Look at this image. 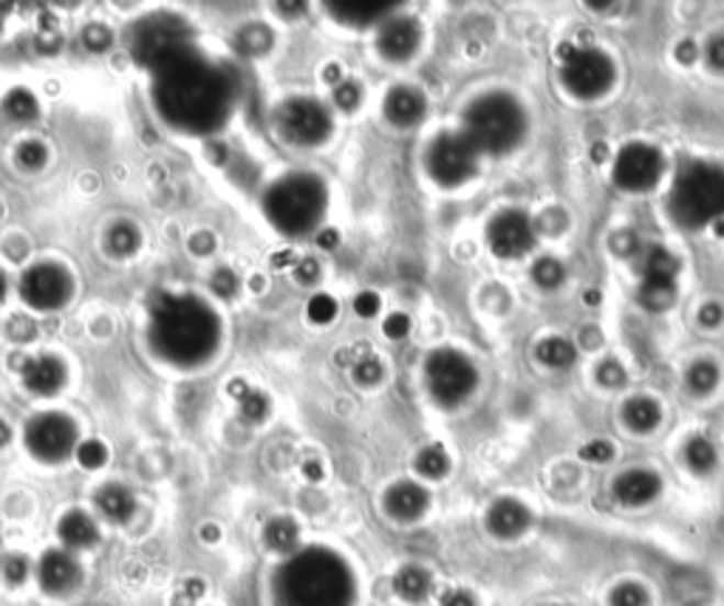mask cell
I'll list each match as a JSON object with an SVG mask.
<instances>
[{"label":"cell","instance_id":"48","mask_svg":"<svg viewBox=\"0 0 724 606\" xmlns=\"http://www.w3.org/2000/svg\"><path fill=\"white\" fill-rule=\"evenodd\" d=\"M704 60H708L711 68H716V71H724V34H716V37L708 41V46H704Z\"/></svg>","mask_w":724,"mask_h":606},{"label":"cell","instance_id":"52","mask_svg":"<svg viewBox=\"0 0 724 606\" xmlns=\"http://www.w3.org/2000/svg\"><path fill=\"white\" fill-rule=\"evenodd\" d=\"M408 329H411V320H408L405 315H391V318L386 320V334H388V338H393V340L405 338Z\"/></svg>","mask_w":724,"mask_h":606},{"label":"cell","instance_id":"45","mask_svg":"<svg viewBox=\"0 0 724 606\" xmlns=\"http://www.w3.org/2000/svg\"><path fill=\"white\" fill-rule=\"evenodd\" d=\"M334 102H337L343 111H354L359 106V86L354 80H343L334 88Z\"/></svg>","mask_w":724,"mask_h":606},{"label":"cell","instance_id":"50","mask_svg":"<svg viewBox=\"0 0 724 606\" xmlns=\"http://www.w3.org/2000/svg\"><path fill=\"white\" fill-rule=\"evenodd\" d=\"M294 278L309 287V284H314V280L320 278V264L314 258H303L298 264V269H294Z\"/></svg>","mask_w":724,"mask_h":606},{"label":"cell","instance_id":"9","mask_svg":"<svg viewBox=\"0 0 724 606\" xmlns=\"http://www.w3.org/2000/svg\"><path fill=\"white\" fill-rule=\"evenodd\" d=\"M431 179L442 187H459L479 174V154L461 136V131H447L431 142L425 156Z\"/></svg>","mask_w":724,"mask_h":606},{"label":"cell","instance_id":"57","mask_svg":"<svg viewBox=\"0 0 724 606\" xmlns=\"http://www.w3.org/2000/svg\"><path fill=\"white\" fill-rule=\"evenodd\" d=\"M634 247H637V239H634L632 233H620L617 239H614V250H617V253H632Z\"/></svg>","mask_w":724,"mask_h":606},{"label":"cell","instance_id":"27","mask_svg":"<svg viewBox=\"0 0 724 606\" xmlns=\"http://www.w3.org/2000/svg\"><path fill=\"white\" fill-rule=\"evenodd\" d=\"M623 420L632 431L648 433L662 420V408H659V403L654 400V397H632V400L623 406Z\"/></svg>","mask_w":724,"mask_h":606},{"label":"cell","instance_id":"20","mask_svg":"<svg viewBox=\"0 0 724 606\" xmlns=\"http://www.w3.org/2000/svg\"><path fill=\"white\" fill-rule=\"evenodd\" d=\"M397 3H382V0H339V3H328L326 12L346 26L368 29L374 23H386L397 14Z\"/></svg>","mask_w":724,"mask_h":606},{"label":"cell","instance_id":"4","mask_svg":"<svg viewBox=\"0 0 724 606\" xmlns=\"http://www.w3.org/2000/svg\"><path fill=\"white\" fill-rule=\"evenodd\" d=\"M328 207L326 181L314 174H286L266 187L264 213L278 233L300 239L318 230Z\"/></svg>","mask_w":724,"mask_h":606},{"label":"cell","instance_id":"2","mask_svg":"<svg viewBox=\"0 0 724 606\" xmlns=\"http://www.w3.org/2000/svg\"><path fill=\"white\" fill-rule=\"evenodd\" d=\"M221 318L204 298L161 293L151 307V349L179 368H196L221 346Z\"/></svg>","mask_w":724,"mask_h":606},{"label":"cell","instance_id":"25","mask_svg":"<svg viewBox=\"0 0 724 606\" xmlns=\"http://www.w3.org/2000/svg\"><path fill=\"white\" fill-rule=\"evenodd\" d=\"M57 533H60V541L68 553L71 550H91L100 541V527L82 510H71V514L63 516L60 525H57Z\"/></svg>","mask_w":724,"mask_h":606},{"label":"cell","instance_id":"24","mask_svg":"<svg viewBox=\"0 0 724 606\" xmlns=\"http://www.w3.org/2000/svg\"><path fill=\"white\" fill-rule=\"evenodd\" d=\"M532 516L519 499H501L490 507V514H487V525L499 539H515L530 527Z\"/></svg>","mask_w":724,"mask_h":606},{"label":"cell","instance_id":"33","mask_svg":"<svg viewBox=\"0 0 724 606\" xmlns=\"http://www.w3.org/2000/svg\"><path fill=\"white\" fill-rule=\"evenodd\" d=\"M447 467H450V460H447V453L442 451L439 445H427L419 451L416 471L422 473V476H427V480H442Z\"/></svg>","mask_w":724,"mask_h":606},{"label":"cell","instance_id":"54","mask_svg":"<svg viewBox=\"0 0 724 606\" xmlns=\"http://www.w3.org/2000/svg\"><path fill=\"white\" fill-rule=\"evenodd\" d=\"M213 235L210 233H196L193 239H190V250H193L196 255H207V253H213Z\"/></svg>","mask_w":724,"mask_h":606},{"label":"cell","instance_id":"18","mask_svg":"<svg viewBox=\"0 0 724 606\" xmlns=\"http://www.w3.org/2000/svg\"><path fill=\"white\" fill-rule=\"evenodd\" d=\"M37 575H41V586L52 595H66L71 590H77L82 579L80 561L74 559L68 550H48L41 559L37 566Z\"/></svg>","mask_w":724,"mask_h":606},{"label":"cell","instance_id":"32","mask_svg":"<svg viewBox=\"0 0 724 606\" xmlns=\"http://www.w3.org/2000/svg\"><path fill=\"white\" fill-rule=\"evenodd\" d=\"M684 460H688V465L697 473H708L716 465V448H713L711 440H704V437H693V440H688V445H684Z\"/></svg>","mask_w":724,"mask_h":606},{"label":"cell","instance_id":"26","mask_svg":"<svg viewBox=\"0 0 724 606\" xmlns=\"http://www.w3.org/2000/svg\"><path fill=\"white\" fill-rule=\"evenodd\" d=\"M97 507H100V514L105 516L108 521H113V525H125V521L133 516V510H136V499H133V494L127 487L105 485L100 494H97Z\"/></svg>","mask_w":724,"mask_h":606},{"label":"cell","instance_id":"61","mask_svg":"<svg viewBox=\"0 0 724 606\" xmlns=\"http://www.w3.org/2000/svg\"><path fill=\"white\" fill-rule=\"evenodd\" d=\"M7 298V278H3V275H0V300Z\"/></svg>","mask_w":724,"mask_h":606},{"label":"cell","instance_id":"8","mask_svg":"<svg viewBox=\"0 0 724 606\" xmlns=\"http://www.w3.org/2000/svg\"><path fill=\"white\" fill-rule=\"evenodd\" d=\"M425 383L439 406H459L479 386V368L459 349H436L425 363Z\"/></svg>","mask_w":724,"mask_h":606},{"label":"cell","instance_id":"36","mask_svg":"<svg viewBox=\"0 0 724 606\" xmlns=\"http://www.w3.org/2000/svg\"><path fill=\"white\" fill-rule=\"evenodd\" d=\"M136 247H140V233L131 224H116L108 233V250L113 255H131L136 253Z\"/></svg>","mask_w":724,"mask_h":606},{"label":"cell","instance_id":"49","mask_svg":"<svg viewBox=\"0 0 724 606\" xmlns=\"http://www.w3.org/2000/svg\"><path fill=\"white\" fill-rule=\"evenodd\" d=\"M612 442L605 440H594L583 448V460L589 462H609L612 460Z\"/></svg>","mask_w":724,"mask_h":606},{"label":"cell","instance_id":"35","mask_svg":"<svg viewBox=\"0 0 724 606\" xmlns=\"http://www.w3.org/2000/svg\"><path fill=\"white\" fill-rule=\"evenodd\" d=\"M532 278H535V284L544 289H558L560 284H564L566 273H564V264L555 258H541L535 267H532Z\"/></svg>","mask_w":724,"mask_h":606},{"label":"cell","instance_id":"3","mask_svg":"<svg viewBox=\"0 0 724 606\" xmlns=\"http://www.w3.org/2000/svg\"><path fill=\"white\" fill-rule=\"evenodd\" d=\"M278 606H354V575L326 547H307L275 573Z\"/></svg>","mask_w":724,"mask_h":606},{"label":"cell","instance_id":"56","mask_svg":"<svg viewBox=\"0 0 724 606\" xmlns=\"http://www.w3.org/2000/svg\"><path fill=\"white\" fill-rule=\"evenodd\" d=\"M12 329H14V332H12L14 340H32L34 338V327H32V323H29V320L18 318L12 323Z\"/></svg>","mask_w":724,"mask_h":606},{"label":"cell","instance_id":"21","mask_svg":"<svg viewBox=\"0 0 724 606\" xmlns=\"http://www.w3.org/2000/svg\"><path fill=\"white\" fill-rule=\"evenodd\" d=\"M659 491H662V482L654 471H645V467H637V471H625L623 476H617L614 482V496L617 502L628 507H639L648 505L651 499H657Z\"/></svg>","mask_w":724,"mask_h":606},{"label":"cell","instance_id":"44","mask_svg":"<svg viewBox=\"0 0 724 606\" xmlns=\"http://www.w3.org/2000/svg\"><path fill=\"white\" fill-rule=\"evenodd\" d=\"M354 377H357L363 386L379 383V377H382V366H379V360L377 357H359L357 366H354Z\"/></svg>","mask_w":724,"mask_h":606},{"label":"cell","instance_id":"60","mask_svg":"<svg viewBox=\"0 0 724 606\" xmlns=\"http://www.w3.org/2000/svg\"><path fill=\"white\" fill-rule=\"evenodd\" d=\"M320 244H323V247H334V244H337V241H334V233L320 235Z\"/></svg>","mask_w":724,"mask_h":606},{"label":"cell","instance_id":"10","mask_svg":"<svg viewBox=\"0 0 724 606\" xmlns=\"http://www.w3.org/2000/svg\"><path fill=\"white\" fill-rule=\"evenodd\" d=\"M564 88L578 97V100H598L617 80V68L612 57L600 48H575L566 54L564 68H560Z\"/></svg>","mask_w":724,"mask_h":606},{"label":"cell","instance_id":"58","mask_svg":"<svg viewBox=\"0 0 724 606\" xmlns=\"http://www.w3.org/2000/svg\"><path fill=\"white\" fill-rule=\"evenodd\" d=\"M719 320H722V307H719V304H708L702 312V323L711 327V323H719Z\"/></svg>","mask_w":724,"mask_h":606},{"label":"cell","instance_id":"13","mask_svg":"<svg viewBox=\"0 0 724 606\" xmlns=\"http://www.w3.org/2000/svg\"><path fill=\"white\" fill-rule=\"evenodd\" d=\"M26 445L37 460L48 465L66 462L77 448V426L60 411L37 414L26 426Z\"/></svg>","mask_w":724,"mask_h":606},{"label":"cell","instance_id":"6","mask_svg":"<svg viewBox=\"0 0 724 606\" xmlns=\"http://www.w3.org/2000/svg\"><path fill=\"white\" fill-rule=\"evenodd\" d=\"M668 213L684 230H704L724 219V165L691 159L679 167L668 194Z\"/></svg>","mask_w":724,"mask_h":606},{"label":"cell","instance_id":"11","mask_svg":"<svg viewBox=\"0 0 724 606\" xmlns=\"http://www.w3.org/2000/svg\"><path fill=\"white\" fill-rule=\"evenodd\" d=\"M332 111L314 97H292L280 102L278 131L298 147H318L332 136Z\"/></svg>","mask_w":724,"mask_h":606},{"label":"cell","instance_id":"53","mask_svg":"<svg viewBox=\"0 0 724 606\" xmlns=\"http://www.w3.org/2000/svg\"><path fill=\"white\" fill-rule=\"evenodd\" d=\"M598 377L605 383V386H617V383L625 381V372L617 366V363H605V366H600Z\"/></svg>","mask_w":724,"mask_h":606},{"label":"cell","instance_id":"59","mask_svg":"<svg viewBox=\"0 0 724 606\" xmlns=\"http://www.w3.org/2000/svg\"><path fill=\"white\" fill-rule=\"evenodd\" d=\"M9 440H12V428H9V426H7V422L0 420V448L7 445V442H9Z\"/></svg>","mask_w":724,"mask_h":606},{"label":"cell","instance_id":"40","mask_svg":"<svg viewBox=\"0 0 724 606\" xmlns=\"http://www.w3.org/2000/svg\"><path fill=\"white\" fill-rule=\"evenodd\" d=\"M612 606H648V593L639 584H620L612 593Z\"/></svg>","mask_w":724,"mask_h":606},{"label":"cell","instance_id":"41","mask_svg":"<svg viewBox=\"0 0 724 606\" xmlns=\"http://www.w3.org/2000/svg\"><path fill=\"white\" fill-rule=\"evenodd\" d=\"M266 411H269V403H266L264 394L246 392L244 397H241V414H244V420L260 422L266 417Z\"/></svg>","mask_w":724,"mask_h":606},{"label":"cell","instance_id":"5","mask_svg":"<svg viewBox=\"0 0 724 606\" xmlns=\"http://www.w3.org/2000/svg\"><path fill=\"white\" fill-rule=\"evenodd\" d=\"M526 111L512 93L490 91L481 93L467 106L461 136L476 147V154L501 156L510 154L526 136Z\"/></svg>","mask_w":724,"mask_h":606},{"label":"cell","instance_id":"14","mask_svg":"<svg viewBox=\"0 0 724 606\" xmlns=\"http://www.w3.org/2000/svg\"><path fill=\"white\" fill-rule=\"evenodd\" d=\"M21 298L32 309L41 312H54L71 298V275L60 264H34L21 278Z\"/></svg>","mask_w":724,"mask_h":606},{"label":"cell","instance_id":"22","mask_svg":"<svg viewBox=\"0 0 724 606\" xmlns=\"http://www.w3.org/2000/svg\"><path fill=\"white\" fill-rule=\"evenodd\" d=\"M425 97L416 91V88H391L386 97V117L391 125L397 128H411L416 122H422L425 117Z\"/></svg>","mask_w":724,"mask_h":606},{"label":"cell","instance_id":"34","mask_svg":"<svg viewBox=\"0 0 724 606\" xmlns=\"http://www.w3.org/2000/svg\"><path fill=\"white\" fill-rule=\"evenodd\" d=\"M719 383V368L713 366V363H693L691 368H688V388H691L693 394H708L713 392Z\"/></svg>","mask_w":724,"mask_h":606},{"label":"cell","instance_id":"12","mask_svg":"<svg viewBox=\"0 0 724 606\" xmlns=\"http://www.w3.org/2000/svg\"><path fill=\"white\" fill-rule=\"evenodd\" d=\"M665 174V156L657 145L648 142H628L614 156L612 179L625 194H648L659 185Z\"/></svg>","mask_w":724,"mask_h":606},{"label":"cell","instance_id":"62","mask_svg":"<svg viewBox=\"0 0 724 606\" xmlns=\"http://www.w3.org/2000/svg\"><path fill=\"white\" fill-rule=\"evenodd\" d=\"M7 9L9 7H0V29H3V18H7V14H3V12H7Z\"/></svg>","mask_w":724,"mask_h":606},{"label":"cell","instance_id":"42","mask_svg":"<svg viewBox=\"0 0 724 606\" xmlns=\"http://www.w3.org/2000/svg\"><path fill=\"white\" fill-rule=\"evenodd\" d=\"M334 315H337V300L332 295H314L309 300V318L314 323H328V320H334Z\"/></svg>","mask_w":724,"mask_h":606},{"label":"cell","instance_id":"46","mask_svg":"<svg viewBox=\"0 0 724 606\" xmlns=\"http://www.w3.org/2000/svg\"><path fill=\"white\" fill-rule=\"evenodd\" d=\"M3 575H7L9 584H23L29 575V561L23 555H9L3 561Z\"/></svg>","mask_w":724,"mask_h":606},{"label":"cell","instance_id":"38","mask_svg":"<svg viewBox=\"0 0 724 606\" xmlns=\"http://www.w3.org/2000/svg\"><path fill=\"white\" fill-rule=\"evenodd\" d=\"M77 460H80V465L88 467V471H97V467L105 465L108 451L102 442L88 440V442H80V445H77Z\"/></svg>","mask_w":724,"mask_h":606},{"label":"cell","instance_id":"43","mask_svg":"<svg viewBox=\"0 0 724 606\" xmlns=\"http://www.w3.org/2000/svg\"><path fill=\"white\" fill-rule=\"evenodd\" d=\"M82 43H86L91 52H105V48L113 43V34H111V29L100 26V23H91V26L82 32Z\"/></svg>","mask_w":724,"mask_h":606},{"label":"cell","instance_id":"23","mask_svg":"<svg viewBox=\"0 0 724 606\" xmlns=\"http://www.w3.org/2000/svg\"><path fill=\"white\" fill-rule=\"evenodd\" d=\"M427 491L416 482H399L386 494L388 514L399 521H413L427 510Z\"/></svg>","mask_w":724,"mask_h":606},{"label":"cell","instance_id":"19","mask_svg":"<svg viewBox=\"0 0 724 606\" xmlns=\"http://www.w3.org/2000/svg\"><path fill=\"white\" fill-rule=\"evenodd\" d=\"M23 383L29 392L41 394V397H52L66 386L68 368L60 357L54 354H41V357H29L21 368Z\"/></svg>","mask_w":724,"mask_h":606},{"label":"cell","instance_id":"47","mask_svg":"<svg viewBox=\"0 0 724 606\" xmlns=\"http://www.w3.org/2000/svg\"><path fill=\"white\" fill-rule=\"evenodd\" d=\"M213 289L221 295V298H233L238 293V278H235L233 269H219L213 275Z\"/></svg>","mask_w":724,"mask_h":606},{"label":"cell","instance_id":"29","mask_svg":"<svg viewBox=\"0 0 724 606\" xmlns=\"http://www.w3.org/2000/svg\"><path fill=\"white\" fill-rule=\"evenodd\" d=\"M300 530L292 519H272L264 530V541L275 553H292L298 547Z\"/></svg>","mask_w":724,"mask_h":606},{"label":"cell","instance_id":"7","mask_svg":"<svg viewBox=\"0 0 724 606\" xmlns=\"http://www.w3.org/2000/svg\"><path fill=\"white\" fill-rule=\"evenodd\" d=\"M185 48H193V32L179 14L156 12L142 18L131 29V52L136 63L145 68H159L161 63L176 57Z\"/></svg>","mask_w":724,"mask_h":606},{"label":"cell","instance_id":"15","mask_svg":"<svg viewBox=\"0 0 724 606\" xmlns=\"http://www.w3.org/2000/svg\"><path fill=\"white\" fill-rule=\"evenodd\" d=\"M487 244L499 258H521L535 247V227L524 210H501L487 227Z\"/></svg>","mask_w":724,"mask_h":606},{"label":"cell","instance_id":"17","mask_svg":"<svg viewBox=\"0 0 724 606\" xmlns=\"http://www.w3.org/2000/svg\"><path fill=\"white\" fill-rule=\"evenodd\" d=\"M422 26L408 14H393L377 34V52L391 63H408L419 52Z\"/></svg>","mask_w":724,"mask_h":606},{"label":"cell","instance_id":"16","mask_svg":"<svg viewBox=\"0 0 724 606\" xmlns=\"http://www.w3.org/2000/svg\"><path fill=\"white\" fill-rule=\"evenodd\" d=\"M679 264L668 250L651 247L643 261V300L651 309H665L677 293Z\"/></svg>","mask_w":724,"mask_h":606},{"label":"cell","instance_id":"55","mask_svg":"<svg viewBox=\"0 0 724 606\" xmlns=\"http://www.w3.org/2000/svg\"><path fill=\"white\" fill-rule=\"evenodd\" d=\"M442 606H476V601H472V595L465 593V590H453V593H447L445 598H442Z\"/></svg>","mask_w":724,"mask_h":606},{"label":"cell","instance_id":"31","mask_svg":"<svg viewBox=\"0 0 724 606\" xmlns=\"http://www.w3.org/2000/svg\"><path fill=\"white\" fill-rule=\"evenodd\" d=\"M575 346H571L566 338H546L538 346L541 363H546L549 368H566L575 363Z\"/></svg>","mask_w":724,"mask_h":606},{"label":"cell","instance_id":"30","mask_svg":"<svg viewBox=\"0 0 724 606\" xmlns=\"http://www.w3.org/2000/svg\"><path fill=\"white\" fill-rule=\"evenodd\" d=\"M3 111H7L9 120L14 122H32L37 120L41 106H37L32 91H26V88H14V91L7 93V100H3Z\"/></svg>","mask_w":724,"mask_h":606},{"label":"cell","instance_id":"1","mask_svg":"<svg viewBox=\"0 0 724 606\" xmlns=\"http://www.w3.org/2000/svg\"><path fill=\"white\" fill-rule=\"evenodd\" d=\"M151 97L167 125L204 136L230 122L238 100V82L224 66L196 48H185L154 68Z\"/></svg>","mask_w":724,"mask_h":606},{"label":"cell","instance_id":"28","mask_svg":"<svg viewBox=\"0 0 724 606\" xmlns=\"http://www.w3.org/2000/svg\"><path fill=\"white\" fill-rule=\"evenodd\" d=\"M431 573L422 566H402L397 579H393L397 593L405 601H425L427 593H431Z\"/></svg>","mask_w":724,"mask_h":606},{"label":"cell","instance_id":"39","mask_svg":"<svg viewBox=\"0 0 724 606\" xmlns=\"http://www.w3.org/2000/svg\"><path fill=\"white\" fill-rule=\"evenodd\" d=\"M46 145L43 142H23L18 147V165L26 167V170H37V167L46 165Z\"/></svg>","mask_w":724,"mask_h":606},{"label":"cell","instance_id":"37","mask_svg":"<svg viewBox=\"0 0 724 606\" xmlns=\"http://www.w3.org/2000/svg\"><path fill=\"white\" fill-rule=\"evenodd\" d=\"M269 43H272V34H269V29H264V26H249L238 34V46L244 54L266 52Z\"/></svg>","mask_w":724,"mask_h":606},{"label":"cell","instance_id":"51","mask_svg":"<svg viewBox=\"0 0 724 606\" xmlns=\"http://www.w3.org/2000/svg\"><path fill=\"white\" fill-rule=\"evenodd\" d=\"M354 309H357L359 318H374L379 312V298L374 293H363L354 300Z\"/></svg>","mask_w":724,"mask_h":606}]
</instances>
